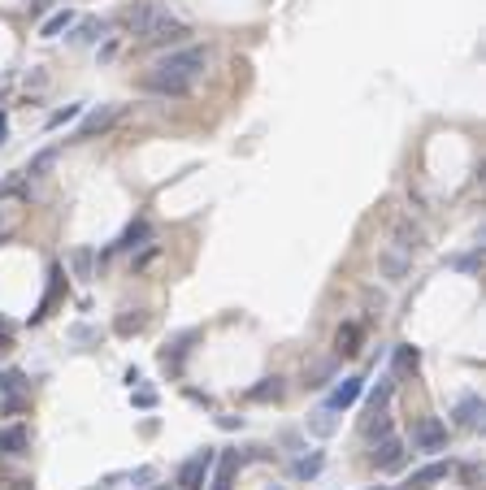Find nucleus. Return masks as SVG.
<instances>
[{
  "instance_id": "f257e3e1",
  "label": "nucleus",
  "mask_w": 486,
  "mask_h": 490,
  "mask_svg": "<svg viewBox=\"0 0 486 490\" xmlns=\"http://www.w3.org/2000/svg\"><path fill=\"white\" fill-rule=\"evenodd\" d=\"M204 65H209V53H204V48H174V53H165L157 65H152V74L143 79V91L187 96L196 87V79L204 74Z\"/></svg>"
},
{
  "instance_id": "f03ea898",
  "label": "nucleus",
  "mask_w": 486,
  "mask_h": 490,
  "mask_svg": "<svg viewBox=\"0 0 486 490\" xmlns=\"http://www.w3.org/2000/svg\"><path fill=\"white\" fill-rule=\"evenodd\" d=\"M187 35H191L187 22H178V18H170V13H161V9H157V18L143 27V44H152V48H183Z\"/></svg>"
},
{
  "instance_id": "7ed1b4c3",
  "label": "nucleus",
  "mask_w": 486,
  "mask_h": 490,
  "mask_svg": "<svg viewBox=\"0 0 486 490\" xmlns=\"http://www.w3.org/2000/svg\"><path fill=\"white\" fill-rule=\"evenodd\" d=\"M213 464H217V451L213 447H204L191 460H183V469H178V490H204V482H209V473H213Z\"/></svg>"
},
{
  "instance_id": "20e7f679",
  "label": "nucleus",
  "mask_w": 486,
  "mask_h": 490,
  "mask_svg": "<svg viewBox=\"0 0 486 490\" xmlns=\"http://www.w3.org/2000/svg\"><path fill=\"white\" fill-rule=\"evenodd\" d=\"M447 447V425L439 421V417H421L417 425H413V451H421V456H439Z\"/></svg>"
},
{
  "instance_id": "39448f33",
  "label": "nucleus",
  "mask_w": 486,
  "mask_h": 490,
  "mask_svg": "<svg viewBox=\"0 0 486 490\" xmlns=\"http://www.w3.org/2000/svg\"><path fill=\"white\" fill-rule=\"evenodd\" d=\"M122 117V105H105V109H91L87 122L79 126V135H74V143H83V139H96L100 131H109V126Z\"/></svg>"
},
{
  "instance_id": "423d86ee",
  "label": "nucleus",
  "mask_w": 486,
  "mask_h": 490,
  "mask_svg": "<svg viewBox=\"0 0 486 490\" xmlns=\"http://www.w3.org/2000/svg\"><path fill=\"white\" fill-rule=\"evenodd\" d=\"M369 464H373V469H382V473H391V469H399V464H404V443H399V438H378V447H373V456H369Z\"/></svg>"
},
{
  "instance_id": "0eeeda50",
  "label": "nucleus",
  "mask_w": 486,
  "mask_h": 490,
  "mask_svg": "<svg viewBox=\"0 0 486 490\" xmlns=\"http://www.w3.org/2000/svg\"><path fill=\"white\" fill-rule=\"evenodd\" d=\"M361 391H365V378H343L335 391L326 395V408L330 412H343V408H352L356 399H361Z\"/></svg>"
},
{
  "instance_id": "6e6552de",
  "label": "nucleus",
  "mask_w": 486,
  "mask_h": 490,
  "mask_svg": "<svg viewBox=\"0 0 486 490\" xmlns=\"http://www.w3.org/2000/svg\"><path fill=\"white\" fill-rule=\"evenodd\" d=\"M447 473H452V464H443V460L439 464H426V469H417L413 477H408V490H430L434 482H443Z\"/></svg>"
},
{
  "instance_id": "1a4fd4ad",
  "label": "nucleus",
  "mask_w": 486,
  "mask_h": 490,
  "mask_svg": "<svg viewBox=\"0 0 486 490\" xmlns=\"http://www.w3.org/2000/svg\"><path fill=\"white\" fill-rule=\"evenodd\" d=\"M408 269H413V252H404V247H395V252H387L382 256V273H387L391 282H399Z\"/></svg>"
},
{
  "instance_id": "9d476101",
  "label": "nucleus",
  "mask_w": 486,
  "mask_h": 490,
  "mask_svg": "<svg viewBox=\"0 0 486 490\" xmlns=\"http://www.w3.org/2000/svg\"><path fill=\"white\" fill-rule=\"evenodd\" d=\"M452 417H456V425H465V430H473V425L482 421V399H478V395H465V399H460V404H456V412H452Z\"/></svg>"
},
{
  "instance_id": "9b49d317",
  "label": "nucleus",
  "mask_w": 486,
  "mask_h": 490,
  "mask_svg": "<svg viewBox=\"0 0 486 490\" xmlns=\"http://www.w3.org/2000/svg\"><path fill=\"white\" fill-rule=\"evenodd\" d=\"M148 239H152V226L139 217L135 226H126V230H122V239H117L113 247H117V252H122V247H148Z\"/></svg>"
},
{
  "instance_id": "f8f14e48",
  "label": "nucleus",
  "mask_w": 486,
  "mask_h": 490,
  "mask_svg": "<svg viewBox=\"0 0 486 490\" xmlns=\"http://www.w3.org/2000/svg\"><path fill=\"white\" fill-rule=\"evenodd\" d=\"M70 31H74V44H96L100 35L109 31V22L105 18H87V22H74Z\"/></svg>"
},
{
  "instance_id": "ddd939ff",
  "label": "nucleus",
  "mask_w": 486,
  "mask_h": 490,
  "mask_svg": "<svg viewBox=\"0 0 486 490\" xmlns=\"http://www.w3.org/2000/svg\"><path fill=\"white\" fill-rule=\"evenodd\" d=\"M0 451H5V456H22V451H27V430H22V425L0 430Z\"/></svg>"
},
{
  "instance_id": "4468645a",
  "label": "nucleus",
  "mask_w": 486,
  "mask_h": 490,
  "mask_svg": "<svg viewBox=\"0 0 486 490\" xmlns=\"http://www.w3.org/2000/svg\"><path fill=\"white\" fill-rule=\"evenodd\" d=\"M74 22H79V18H74V9H61V13H53V18H48L44 27H39V35H44V39H57L61 31L74 27Z\"/></svg>"
},
{
  "instance_id": "2eb2a0df",
  "label": "nucleus",
  "mask_w": 486,
  "mask_h": 490,
  "mask_svg": "<svg viewBox=\"0 0 486 490\" xmlns=\"http://www.w3.org/2000/svg\"><path fill=\"white\" fill-rule=\"evenodd\" d=\"M152 18H157V5H152V0H143V5H135L131 13H126V27H131L135 35H143V27H148Z\"/></svg>"
},
{
  "instance_id": "dca6fc26",
  "label": "nucleus",
  "mask_w": 486,
  "mask_h": 490,
  "mask_svg": "<svg viewBox=\"0 0 486 490\" xmlns=\"http://www.w3.org/2000/svg\"><path fill=\"white\" fill-rule=\"evenodd\" d=\"M278 395H283V378H261V386H252V391H248V399H257V404H269Z\"/></svg>"
},
{
  "instance_id": "f3484780",
  "label": "nucleus",
  "mask_w": 486,
  "mask_h": 490,
  "mask_svg": "<svg viewBox=\"0 0 486 490\" xmlns=\"http://www.w3.org/2000/svg\"><path fill=\"white\" fill-rule=\"evenodd\" d=\"M53 161H57V148H44L39 157H31V165H27V178H44L48 169H53Z\"/></svg>"
},
{
  "instance_id": "a211bd4d",
  "label": "nucleus",
  "mask_w": 486,
  "mask_h": 490,
  "mask_svg": "<svg viewBox=\"0 0 486 490\" xmlns=\"http://www.w3.org/2000/svg\"><path fill=\"white\" fill-rule=\"evenodd\" d=\"M321 464H326V456H321V451H313V456L295 460V477H304V482H309V477H317V473H321Z\"/></svg>"
},
{
  "instance_id": "6ab92c4d",
  "label": "nucleus",
  "mask_w": 486,
  "mask_h": 490,
  "mask_svg": "<svg viewBox=\"0 0 486 490\" xmlns=\"http://www.w3.org/2000/svg\"><path fill=\"white\" fill-rule=\"evenodd\" d=\"M339 352H343V356H356V352H361V325H343V330H339Z\"/></svg>"
},
{
  "instance_id": "aec40b11",
  "label": "nucleus",
  "mask_w": 486,
  "mask_h": 490,
  "mask_svg": "<svg viewBox=\"0 0 486 490\" xmlns=\"http://www.w3.org/2000/svg\"><path fill=\"white\" fill-rule=\"evenodd\" d=\"M148 325V317H143V308H131L126 317H117V334H139Z\"/></svg>"
},
{
  "instance_id": "412c9836",
  "label": "nucleus",
  "mask_w": 486,
  "mask_h": 490,
  "mask_svg": "<svg viewBox=\"0 0 486 490\" xmlns=\"http://www.w3.org/2000/svg\"><path fill=\"white\" fill-rule=\"evenodd\" d=\"M387 399H391V378H378V386L369 391V412H378V408H387Z\"/></svg>"
},
{
  "instance_id": "4be33fe9",
  "label": "nucleus",
  "mask_w": 486,
  "mask_h": 490,
  "mask_svg": "<svg viewBox=\"0 0 486 490\" xmlns=\"http://www.w3.org/2000/svg\"><path fill=\"white\" fill-rule=\"evenodd\" d=\"M309 425H313V434H321V438H330V434L339 430V421H335V412H330V408H326V412H317Z\"/></svg>"
},
{
  "instance_id": "5701e85b",
  "label": "nucleus",
  "mask_w": 486,
  "mask_h": 490,
  "mask_svg": "<svg viewBox=\"0 0 486 490\" xmlns=\"http://www.w3.org/2000/svg\"><path fill=\"white\" fill-rule=\"evenodd\" d=\"M83 113V105H65V109H57L53 117H48V131H57V126H65V122H74Z\"/></svg>"
},
{
  "instance_id": "b1692460",
  "label": "nucleus",
  "mask_w": 486,
  "mask_h": 490,
  "mask_svg": "<svg viewBox=\"0 0 486 490\" xmlns=\"http://www.w3.org/2000/svg\"><path fill=\"white\" fill-rule=\"evenodd\" d=\"M91 261H96V256H91L87 247H79V252H74V256H70V265H74V269H79V278H87V273H91Z\"/></svg>"
},
{
  "instance_id": "393cba45",
  "label": "nucleus",
  "mask_w": 486,
  "mask_h": 490,
  "mask_svg": "<svg viewBox=\"0 0 486 490\" xmlns=\"http://www.w3.org/2000/svg\"><path fill=\"white\" fill-rule=\"evenodd\" d=\"M330 373H335V365H330V360H326V365H317V369H313V378H309V386H313V391H321V386L330 382Z\"/></svg>"
},
{
  "instance_id": "a878e982",
  "label": "nucleus",
  "mask_w": 486,
  "mask_h": 490,
  "mask_svg": "<svg viewBox=\"0 0 486 490\" xmlns=\"http://www.w3.org/2000/svg\"><path fill=\"white\" fill-rule=\"evenodd\" d=\"M152 477H157V469H152V464H143V469H135V473H126V482H131V486H148Z\"/></svg>"
},
{
  "instance_id": "bb28decb",
  "label": "nucleus",
  "mask_w": 486,
  "mask_h": 490,
  "mask_svg": "<svg viewBox=\"0 0 486 490\" xmlns=\"http://www.w3.org/2000/svg\"><path fill=\"white\" fill-rule=\"evenodd\" d=\"M230 469H235V460H222V469L213 477V490H230Z\"/></svg>"
},
{
  "instance_id": "cd10ccee",
  "label": "nucleus",
  "mask_w": 486,
  "mask_h": 490,
  "mask_svg": "<svg viewBox=\"0 0 486 490\" xmlns=\"http://www.w3.org/2000/svg\"><path fill=\"white\" fill-rule=\"evenodd\" d=\"M135 404H139V408H152V404H157V395H152V391H139Z\"/></svg>"
},
{
  "instance_id": "c85d7f7f",
  "label": "nucleus",
  "mask_w": 486,
  "mask_h": 490,
  "mask_svg": "<svg viewBox=\"0 0 486 490\" xmlns=\"http://www.w3.org/2000/svg\"><path fill=\"white\" fill-rule=\"evenodd\" d=\"M5 143H9V117L0 113V148H5Z\"/></svg>"
},
{
  "instance_id": "c756f323",
  "label": "nucleus",
  "mask_w": 486,
  "mask_h": 490,
  "mask_svg": "<svg viewBox=\"0 0 486 490\" xmlns=\"http://www.w3.org/2000/svg\"><path fill=\"white\" fill-rule=\"evenodd\" d=\"M269 490H283V486H269Z\"/></svg>"
}]
</instances>
